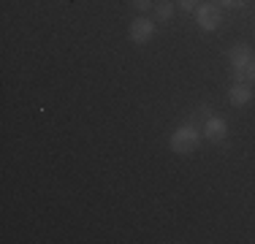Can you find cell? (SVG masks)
Instances as JSON below:
<instances>
[{
	"label": "cell",
	"mask_w": 255,
	"mask_h": 244,
	"mask_svg": "<svg viewBox=\"0 0 255 244\" xmlns=\"http://www.w3.org/2000/svg\"><path fill=\"white\" fill-rule=\"evenodd\" d=\"M212 3H217L220 8H245L250 0H212Z\"/></svg>",
	"instance_id": "ba28073f"
},
{
	"label": "cell",
	"mask_w": 255,
	"mask_h": 244,
	"mask_svg": "<svg viewBox=\"0 0 255 244\" xmlns=\"http://www.w3.org/2000/svg\"><path fill=\"white\" fill-rule=\"evenodd\" d=\"M236 82H245V84H255V60H253L250 65H247V71L242 73V76L236 79Z\"/></svg>",
	"instance_id": "9c48e42d"
},
{
	"label": "cell",
	"mask_w": 255,
	"mask_h": 244,
	"mask_svg": "<svg viewBox=\"0 0 255 244\" xmlns=\"http://www.w3.org/2000/svg\"><path fill=\"white\" fill-rule=\"evenodd\" d=\"M196 22H198V27L206 30V33H212V30H217L220 27V22H223V8L217 3H201L196 8Z\"/></svg>",
	"instance_id": "7a4b0ae2"
},
{
	"label": "cell",
	"mask_w": 255,
	"mask_h": 244,
	"mask_svg": "<svg viewBox=\"0 0 255 244\" xmlns=\"http://www.w3.org/2000/svg\"><path fill=\"white\" fill-rule=\"evenodd\" d=\"M201 136L209 138L212 144L226 141V136H228V122L223 120V117H206L204 125H201Z\"/></svg>",
	"instance_id": "277c9868"
},
{
	"label": "cell",
	"mask_w": 255,
	"mask_h": 244,
	"mask_svg": "<svg viewBox=\"0 0 255 244\" xmlns=\"http://www.w3.org/2000/svg\"><path fill=\"white\" fill-rule=\"evenodd\" d=\"M198 141H201V127L193 125V122H185V125H179L177 130L171 133L168 146H171V152H177V155H190V152H196Z\"/></svg>",
	"instance_id": "6da1fadb"
},
{
	"label": "cell",
	"mask_w": 255,
	"mask_h": 244,
	"mask_svg": "<svg viewBox=\"0 0 255 244\" xmlns=\"http://www.w3.org/2000/svg\"><path fill=\"white\" fill-rule=\"evenodd\" d=\"M128 35H130L133 44H147V41L155 35V22H149L147 16H138V19L130 22V27H128Z\"/></svg>",
	"instance_id": "5b68a950"
},
{
	"label": "cell",
	"mask_w": 255,
	"mask_h": 244,
	"mask_svg": "<svg viewBox=\"0 0 255 244\" xmlns=\"http://www.w3.org/2000/svg\"><path fill=\"white\" fill-rule=\"evenodd\" d=\"M228 101H231V106H247V103H253V87H250V84H245V82L231 84Z\"/></svg>",
	"instance_id": "8992f818"
},
{
	"label": "cell",
	"mask_w": 255,
	"mask_h": 244,
	"mask_svg": "<svg viewBox=\"0 0 255 244\" xmlns=\"http://www.w3.org/2000/svg\"><path fill=\"white\" fill-rule=\"evenodd\" d=\"M253 60H255V54H253L250 44H236V46L228 52V65H231V71H234L236 79H239L242 73L247 71V65H250Z\"/></svg>",
	"instance_id": "3957f363"
},
{
	"label": "cell",
	"mask_w": 255,
	"mask_h": 244,
	"mask_svg": "<svg viewBox=\"0 0 255 244\" xmlns=\"http://www.w3.org/2000/svg\"><path fill=\"white\" fill-rule=\"evenodd\" d=\"M155 14H157V19H160V22H171L174 3H171V0H160V3L155 5Z\"/></svg>",
	"instance_id": "52a82bcc"
},
{
	"label": "cell",
	"mask_w": 255,
	"mask_h": 244,
	"mask_svg": "<svg viewBox=\"0 0 255 244\" xmlns=\"http://www.w3.org/2000/svg\"><path fill=\"white\" fill-rule=\"evenodd\" d=\"M130 5H133L136 11H147L149 5H152V0H130Z\"/></svg>",
	"instance_id": "30bf717a"
},
{
	"label": "cell",
	"mask_w": 255,
	"mask_h": 244,
	"mask_svg": "<svg viewBox=\"0 0 255 244\" xmlns=\"http://www.w3.org/2000/svg\"><path fill=\"white\" fill-rule=\"evenodd\" d=\"M179 8H182V11H187V14H190L193 8H198V0H179Z\"/></svg>",
	"instance_id": "8fae6325"
}]
</instances>
